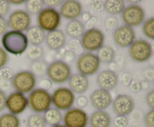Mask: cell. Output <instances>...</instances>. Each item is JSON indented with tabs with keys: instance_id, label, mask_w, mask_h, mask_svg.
I'll list each match as a JSON object with an SVG mask.
<instances>
[{
	"instance_id": "cell-41",
	"label": "cell",
	"mask_w": 154,
	"mask_h": 127,
	"mask_svg": "<svg viewBox=\"0 0 154 127\" xmlns=\"http://www.w3.org/2000/svg\"><path fill=\"white\" fill-rule=\"evenodd\" d=\"M52 82L48 78H41L40 81H39V88L43 90H46L48 91L49 89H51V87H52Z\"/></svg>"
},
{
	"instance_id": "cell-34",
	"label": "cell",
	"mask_w": 154,
	"mask_h": 127,
	"mask_svg": "<svg viewBox=\"0 0 154 127\" xmlns=\"http://www.w3.org/2000/svg\"><path fill=\"white\" fill-rule=\"evenodd\" d=\"M105 25L108 30H115L118 28L119 19L115 16H109L105 19Z\"/></svg>"
},
{
	"instance_id": "cell-36",
	"label": "cell",
	"mask_w": 154,
	"mask_h": 127,
	"mask_svg": "<svg viewBox=\"0 0 154 127\" xmlns=\"http://www.w3.org/2000/svg\"><path fill=\"white\" fill-rule=\"evenodd\" d=\"M113 124L115 127H127L129 120L126 116H116L113 120Z\"/></svg>"
},
{
	"instance_id": "cell-40",
	"label": "cell",
	"mask_w": 154,
	"mask_h": 127,
	"mask_svg": "<svg viewBox=\"0 0 154 127\" xmlns=\"http://www.w3.org/2000/svg\"><path fill=\"white\" fill-rule=\"evenodd\" d=\"M75 58H76V55H75L73 52H72V51L66 49L64 55H63V61H65L66 63H67L68 64H71V63L74 62Z\"/></svg>"
},
{
	"instance_id": "cell-5",
	"label": "cell",
	"mask_w": 154,
	"mask_h": 127,
	"mask_svg": "<svg viewBox=\"0 0 154 127\" xmlns=\"http://www.w3.org/2000/svg\"><path fill=\"white\" fill-rule=\"evenodd\" d=\"M36 83V77L29 70H22L17 73L11 82L15 91L23 94L32 92L35 88Z\"/></svg>"
},
{
	"instance_id": "cell-6",
	"label": "cell",
	"mask_w": 154,
	"mask_h": 127,
	"mask_svg": "<svg viewBox=\"0 0 154 127\" xmlns=\"http://www.w3.org/2000/svg\"><path fill=\"white\" fill-rule=\"evenodd\" d=\"M77 69L81 74L90 76L96 74L101 67L97 55L93 52H83L77 60Z\"/></svg>"
},
{
	"instance_id": "cell-30",
	"label": "cell",
	"mask_w": 154,
	"mask_h": 127,
	"mask_svg": "<svg viewBox=\"0 0 154 127\" xmlns=\"http://www.w3.org/2000/svg\"><path fill=\"white\" fill-rule=\"evenodd\" d=\"M26 56L32 61L42 59L45 51L41 46H29L26 49Z\"/></svg>"
},
{
	"instance_id": "cell-44",
	"label": "cell",
	"mask_w": 154,
	"mask_h": 127,
	"mask_svg": "<svg viewBox=\"0 0 154 127\" xmlns=\"http://www.w3.org/2000/svg\"><path fill=\"white\" fill-rule=\"evenodd\" d=\"M97 22H98L97 16H92L91 18H90L87 22H85V24H84V28H87V30L92 29V28H95L96 25L97 24Z\"/></svg>"
},
{
	"instance_id": "cell-19",
	"label": "cell",
	"mask_w": 154,
	"mask_h": 127,
	"mask_svg": "<svg viewBox=\"0 0 154 127\" xmlns=\"http://www.w3.org/2000/svg\"><path fill=\"white\" fill-rule=\"evenodd\" d=\"M45 42L48 47L51 51H59L63 49L66 45V35L62 30L57 29L48 32L45 37Z\"/></svg>"
},
{
	"instance_id": "cell-54",
	"label": "cell",
	"mask_w": 154,
	"mask_h": 127,
	"mask_svg": "<svg viewBox=\"0 0 154 127\" xmlns=\"http://www.w3.org/2000/svg\"><path fill=\"white\" fill-rule=\"evenodd\" d=\"M81 17H82V20L84 21V22H87V21H88L90 18H91L92 15L90 12L86 11V12H84V13H81Z\"/></svg>"
},
{
	"instance_id": "cell-10",
	"label": "cell",
	"mask_w": 154,
	"mask_h": 127,
	"mask_svg": "<svg viewBox=\"0 0 154 127\" xmlns=\"http://www.w3.org/2000/svg\"><path fill=\"white\" fill-rule=\"evenodd\" d=\"M121 18L125 25L136 27L142 24L145 19V11L139 4H132L125 7L121 13Z\"/></svg>"
},
{
	"instance_id": "cell-11",
	"label": "cell",
	"mask_w": 154,
	"mask_h": 127,
	"mask_svg": "<svg viewBox=\"0 0 154 127\" xmlns=\"http://www.w3.org/2000/svg\"><path fill=\"white\" fill-rule=\"evenodd\" d=\"M7 22L8 27L13 31L23 32L26 31L30 27L32 19L30 14L25 10L17 9L10 13Z\"/></svg>"
},
{
	"instance_id": "cell-15",
	"label": "cell",
	"mask_w": 154,
	"mask_h": 127,
	"mask_svg": "<svg viewBox=\"0 0 154 127\" xmlns=\"http://www.w3.org/2000/svg\"><path fill=\"white\" fill-rule=\"evenodd\" d=\"M28 107V99L25 94L17 91L11 93L6 100V108L9 113L17 115L22 114Z\"/></svg>"
},
{
	"instance_id": "cell-48",
	"label": "cell",
	"mask_w": 154,
	"mask_h": 127,
	"mask_svg": "<svg viewBox=\"0 0 154 127\" xmlns=\"http://www.w3.org/2000/svg\"><path fill=\"white\" fill-rule=\"evenodd\" d=\"M91 7L96 12H100L104 10V1H94L92 2Z\"/></svg>"
},
{
	"instance_id": "cell-20",
	"label": "cell",
	"mask_w": 154,
	"mask_h": 127,
	"mask_svg": "<svg viewBox=\"0 0 154 127\" xmlns=\"http://www.w3.org/2000/svg\"><path fill=\"white\" fill-rule=\"evenodd\" d=\"M68 82L69 89L74 94H78L79 95H83V94L87 91L90 87L88 77L79 73L72 75Z\"/></svg>"
},
{
	"instance_id": "cell-28",
	"label": "cell",
	"mask_w": 154,
	"mask_h": 127,
	"mask_svg": "<svg viewBox=\"0 0 154 127\" xmlns=\"http://www.w3.org/2000/svg\"><path fill=\"white\" fill-rule=\"evenodd\" d=\"M48 66V63L45 60L40 59L32 61L30 66V71L35 75V77L38 76L39 78H43L46 76Z\"/></svg>"
},
{
	"instance_id": "cell-1",
	"label": "cell",
	"mask_w": 154,
	"mask_h": 127,
	"mask_svg": "<svg viewBox=\"0 0 154 127\" xmlns=\"http://www.w3.org/2000/svg\"><path fill=\"white\" fill-rule=\"evenodd\" d=\"M3 49L14 55H20L26 51L29 42L26 34L17 31H6L2 37Z\"/></svg>"
},
{
	"instance_id": "cell-21",
	"label": "cell",
	"mask_w": 154,
	"mask_h": 127,
	"mask_svg": "<svg viewBox=\"0 0 154 127\" xmlns=\"http://www.w3.org/2000/svg\"><path fill=\"white\" fill-rule=\"evenodd\" d=\"M90 127H110L111 124V117L105 111L96 110L93 112L89 118Z\"/></svg>"
},
{
	"instance_id": "cell-42",
	"label": "cell",
	"mask_w": 154,
	"mask_h": 127,
	"mask_svg": "<svg viewBox=\"0 0 154 127\" xmlns=\"http://www.w3.org/2000/svg\"><path fill=\"white\" fill-rule=\"evenodd\" d=\"M89 100L86 96L80 95L79 97H77L76 99V104L79 108H84L88 105Z\"/></svg>"
},
{
	"instance_id": "cell-52",
	"label": "cell",
	"mask_w": 154,
	"mask_h": 127,
	"mask_svg": "<svg viewBox=\"0 0 154 127\" xmlns=\"http://www.w3.org/2000/svg\"><path fill=\"white\" fill-rule=\"evenodd\" d=\"M11 84L9 82V81H5V80H2L0 79V88H1V91H8V90L10 89Z\"/></svg>"
},
{
	"instance_id": "cell-17",
	"label": "cell",
	"mask_w": 154,
	"mask_h": 127,
	"mask_svg": "<svg viewBox=\"0 0 154 127\" xmlns=\"http://www.w3.org/2000/svg\"><path fill=\"white\" fill-rule=\"evenodd\" d=\"M82 4L78 1L75 0H68L63 1L60 6V16L69 20L78 19L83 13Z\"/></svg>"
},
{
	"instance_id": "cell-29",
	"label": "cell",
	"mask_w": 154,
	"mask_h": 127,
	"mask_svg": "<svg viewBox=\"0 0 154 127\" xmlns=\"http://www.w3.org/2000/svg\"><path fill=\"white\" fill-rule=\"evenodd\" d=\"M26 11L29 14H38L44 8L45 3L43 0H28L25 1Z\"/></svg>"
},
{
	"instance_id": "cell-51",
	"label": "cell",
	"mask_w": 154,
	"mask_h": 127,
	"mask_svg": "<svg viewBox=\"0 0 154 127\" xmlns=\"http://www.w3.org/2000/svg\"><path fill=\"white\" fill-rule=\"evenodd\" d=\"M144 76H145L146 80L148 82H153L154 79V73L153 69H147L144 72Z\"/></svg>"
},
{
	"instance_id": "cell-7",
	"label": "cell",
	"mask_w": 154,
	"mask_h": 127,
	"mask_svg": "<svg viewBox=\"0 0 154 127\" xmlns=\"http://www.w3.org/2000/svg\"><path fill=\"white\" fill-rule=\"evenodd\" d=\"M129 55L135 62L149 61L153 55V47L148 40L140 38L135 40L129 47Z\"/></svg>"
},
{
	"instance_id": "cell-39",
	"label": "cell",
	"mask_w": 154,
	"mask_h": 127,
	"mask_svg": "<svg viewBox=\"0 0 154 127\" xmlns=\"http://www.w3.org/2000/svg\"><path fill=\"white\" fill-rule=\"evenodd\" d=\"M8 61V52L0 46V69L3 68L6 66Z\"/></svg>"
},
{
	"instance_id": "cell-3",
	"label": "cell",
	"mask_w": 154,
	"mask_h": 127,
	"mask_svg": "<svg viewBox=\"0 0 154 127\" xmlns=\"http://www.w3.org/2000/svg\"><path fill=\"white\" fill-rule=\"evenodd\" d=\"M46 75L52 83L64 84L72 76V68L63 60H56L48 66Z\"/></svg>"
},
{
	"instance_id": "cell-25",
	"label": "cell",
	"mask_w": 154,
	"mask_h": 127,
	"mask_svg": "<svg viewBox=\"0 0 154 127\" xmlns=\"http://www.w3.org/2000/svg\"><path fill=\"white\" fill-rule=\"evenodd\" d=\"M125 8V1L123 0H107L104 1V10L111 16L122 13Z\"/></svg>"
},
{
	"instance_id": "cell-18",
	"label": "cell",
	"mask_w": 154,
	"mask_h": 127,
	"mask_svg": "<svg viewBox=\"0 0 154 127\" xmlns=\"http://www.w3.org/2000/svg\"><path fill=\"white\" fill-rule=\"evenodd\" d=\"M119 82V76L115 72L105 70L100 72L96 78V83L99 89L110 91L116 88Z\"/></svg>"
},
{
	"instance_id": "cell-13",
	"label": "cell",
	"mask_w": 154,
	"mask_h": 127,
	"mask_svg": "<svg viewBox=\"0 0 154 127\" xmlns=\"http://www.w3.org/2000/svg\"><path fill=\"white\" fill-rule=\"evenodd\" d=\"M136 34L133 28L123 25L118 26L113 33V39L117 46L120 48L129 47L135 40Z\"/></svg>"
},
{
	"instance_id": "cell-45",
	"label": "cell",
	"mask_w": 154,
	"mask_h": 127,
	"mask_svg": "<svg viewBox=\"0 0 154 127\" xmlns=\"http://www.w3.org/2000/svg\"><path fill=\"white\" fill-rule=\"evenodd\" d=\"M8 25L5 17L0 16V36H2L7 31Z\"/></svg>"
},
{
	"instance_id": "cell-43",
	"label": "cell",
	"mask_w": 154,
	"mask_h": 127,
	"mask_svg": "<svg viewBox=\"0 0 154 127\" xmlns=\"http://www.w3.org/2000/svg\"><path fill=\"white\" fill-rule=\"evenodd\" d=\"M132 73H129V72H126L123 73V77H122V84L124 85L125 87H129L130 84L132 82Z\"/></svg>"
},
{
	"instance_id": "cell-50",
	"label": "cell",
	"mask_w": 154,
	"mask_h": 127,
	"mask_svg": "<svg viewBox=\"0 0 154 127\" xmlns=\"http://www.w3.org/2000/svg\"><path fill=\"white\" fill-rule=\"evenodd\" d=\"M131 91L132 93H138L141 91V83L138 81H132V83L129 85Z\"/></svg>"
},
{
	"instance_id": "cell-2",
	"label": "cell",
	"mask_w": 154,
	"mask_h": 127,
	"mask_svg": "<svg viewBox=\"0 0 154 127\" xmlns=\"http://www.w3.org/2000/svg\"><path fill=\"white\" fill-rule=\"evenodd\" d=\"M28 106L35 113H45L52 105L50 92L46 90L36 88L30 92L28 97Z\"/></svg>"
},
{
	"instance_id": "cell-9",
	"label": "cell",
	"mask_w": 154,
	"mask_h": 127,
	"mask_svg": "<svg viewBox=\"0 0 154 127\" xmlns=\"http://www.w3.org/2000/svg\"><path fill=\"white\" fill-rule=\"evenodd\" d=\"M52 104L60 111H67L72 108L75 102V95L67 87H60L51 95Z\"/></svg>"
},
{
	"instance_id": "cell-26",
	"label": "cell",
	"mask_w": 154,
	"mask_h": 127,
	"mask_svg": "<svg viewBox=\"0 0 154 127\" xmlns=\"http://www.w3.org/2000/svg\"><path fill=\"white\" fill-rule=\"evenodd\" d=\"M97 56L101 63L109 64L115 58V50L109 45H103L98 50Z\"/></svg>"
},
{
	"instance_id": "cell-14",
	"label": "cell",
	"mask_w": 154,
	"mask_h": 127,
	"mask_svg": "<svg viewBox=\"0 0 154 127\" xmlns=\"http://www.w3.org/2000/svg\"><path fill=\"white\" fill-rule=\"evenodd\" d=\"M113 111L117 116H127L135 108V101L130 95L119 94L112 102Z\"/></svg>"
},
{
	"instance_id": "cell-47",
	"label": "cell",
	"mask_w": 154,
	"mask_h": 127,
	"mask_svg": "<svg viewBox=\"0 0 154 127\" xmlns=\"http://www.w3.org/2000/svg\"><path fill=\"white\" fill-rule=\"evenodd\" d=\"M63 1H60V0H46L44 1L45 5H47V7H51V8H55L56 7L58 6H61L63 4Z\"/></svg>"
},
{
	"instance_id": "cell-4",
	"label": "cell",
	"mask_w": 154,
	"mask_h": 127,
	"mask_svg": "<svg viewBox=\"0 0 154 127\" xmlns=\"http://www.w3.org/2000/svg\"><path fill=\"white\" fill-rule=\"evenodd\" d=\"M38 26L43 31L51 32L58 29L61 23V16L56 8L44 7L37 16Z\"/></svg>"
},
{
	"instance_id": "cell-27",
	"label": "cell",
	"mask_w": 154,
	"mask_h": 127,
	"mask_svg": "<svg viewBox=\"0 0 154 127\" xmlns=\"http://www.w3.org/2000/svg\"><path fill=\"white\" fill-rule=\"evenodd\" d=\"M20 120L17 115L5 113L0 116V127H20Z\"/></svg>"
},
{
	"instance_id": "cell-22",
	"label": "cell",
	"mask_w": 154,
	"mask_h": 127,
	"mask_svg": "<svg viewBox=\"0 0 154 127\" xmlns=\"http://www.w3.org/2000/svg\"><path fill=\"white\" fill-rule=\"evenodd\" d=\"M29 43L32 46H40L45 40L46 34L38 25L30 26L26 34Z\"/></svg>"
},
{
	"instance_id": "cell-55",
	"label": "cell",
	"mask_w": 154,
	"mask_h": 127,
	"mask_svg": "<svg viewBox=\"0 0 154 127\" xmlns=\"http://www.w3.org/2000/svg\"><path fill=\"white\" fill-rule=\"evenodd\" d=\"M9 4H12L14 5H21L23 3H25V1L23 0H20V1H8Z\"/></svg>"
},
{
	"instance_id": "cell-8",
	"label": "cell",
	"mask_w": 154,
	"mask_h": 127,
	"mask_svg": "<svg viewBox=\"0 0 154 127\" xmlns=\"http://www.w3.org/2000/svg\"><path fill=\"white\" fill-rule=\"evenodd\" d=\"M83 49L88 52L98 51L104 45L105 34L102 30L93 28L84 31L81 40Z\"/></svg>"
},
{
	"instance_id": "cell-53",
	"label": "cell",
	"mask_w": 154,
	"mask_h": 127,
	"mask_svg": "<svg viewBox=\"0 0 154 127\" xmlns=\"http://www.w3.org/2000/svg\"><path fill=\"white\" fill-rule=\"evenodd\" d=\"M141 83V88L142 91H147L150 88V82L147 80H144L143 82H140Z\"/></svg>"
},
{
	"instance_id": "cell-23",
	"label": "cell",
	"mask_w": 154,
	"mask_h": 127,
	"mask_svg": "<svg viewBox=\"0 0 154 127\" xmlns=\"http://www.w3.org/2000/svg\"><path fill=\"white\" fill-rule=\"evenodd\" d=\"M85 31L84 24L79 19L70 20L66 26V34L72 39H78Z\"/></svg>"
},
{
	"instance_id": "cell-35",
	"label": "cell",
	"mask_w": 154,
	"mask_h": 127,
	"mask_svg": "<svg viewBox=\"0 0 154 127\" xmlns=\"http://www.w3.org/2000/svg\"><path fill=\"white\" fill-rule=\"evenodd\" d=\"M14 76V70L11 67H5L0 69V79L5 81H11Z\"/></svg>"
},
{
	"instance_id": "cell-16",
	"label": "cell",
	"mask_w": 154,
	"mask_h": 127,
	"mask_svg": "<svg viewBox=\"0 0 154 127\" xmlns=\"http://www.w3.org/2000/svg\"><path fill=\"white\" fill-rule=\"evenodd\" d=\"M90 101L92 106L96 110L105 111L111 105L113 98L109 91L99 88L92 93Z\"/></svg>"
},
{
	"instance_id": "cell-56",
	"label": "cell",
	"mask_w": 154,
	"mask_h": 127,
	"mask_svg": "<svg viewBox=\"0 0 154 127\" xmlns=\"http://www.w3.org/2000/svg\"><path fill=\"white\" fill-rule=\"evenodd\" d=\"M51 127H66V126L65 125H63V124H58V125L53 126Z\"/></svg>"
},
{
	"instance_id": "cell-46",
	"label": "cell",
	"mask_w": 154,
	"mask_h": 127,
	"mask_svg": "<svg viewBox=\"0 0 154 127\" xmlns=\"http://www.w3.org/2000/svg\"><path fill=\"white\" fill-rule=\"evenodd\" d=\"M146 102L151 109L154 108V91L152 90L146 96Z\"/></svg>"
},
{
	"instance_id": "cell-32",
	"label": "cell",
	"mask_w": 154,
	"mask_h": 127,
	"mask_svg": "<svg viewBox=\"0 0 154 127\" xmlns=\"http://www.w3.org/2000/svg\"><path fill=\"white\" fill-rule=\"evenodd\" d=\"M142 31L143 34L150 40L154 39V17L148 18L144 21L142 26Z\"/></svg>"
},
{
	"instance_id": "cell-12",
	"label": "cell",
	"mask_w": 154,
	"mask_h": 127,
	"mask_svg": "<svg viewBox=\"0 0 154 127\" xmlns=\"http://www.w3.org/2000/svg\"><path fill=\"white\" fill-rule=\"evenodd\" d=\"M63 125L66 127H87L89 117L85 111L79 108H72L63 117Z\"/></svg>"
},
{
	"instance_id": "cell-24",
	"label": "cell",
	"mask_w": 154,
	"mask_h": 127,
	"mask_svg": "<svg viewBox=\"0 0 154 127\" xmlns=\"http://www.w3.org/2000/svg\"><path fill=\"white\" fill-rule=\"evenodd\" d=\"M43 117L47 125L48 124L53 126L60 124V123L63 121V116L60 110L55 108H50L45 112Z\"/></svg>"
},
{
	"instance_id": "cell-31",
	"label": "cell",
	"mask_w": 154,
	"mask_h": 127,
	"mask_svg": "<svg viewBox=\"0 0 154 127\" xmlns=\"http://www.w3.org/2000/svg\"><path fill=\"white\" fill-rule=\"evenodd\" d=\"M27 127H46L47 123L41 114L34 113L30 115L26 121Z\"/></svg>"
},
{
	"instance_id": "cell-49",
	"label": "cell",
	"mask_w": 154,
	"mask_h": 127,
	"mask_svg": "<svg viewBox=\"0 0 154 127\" xmlns=\"http://www.w3.org/2000/svg\"><path fill=\"white\" fill-rule=\"evenodd\" d=\"M6 100H7V96L5 92L0 90V112L3 111L5 109Z\"/></svg>"
},
{
	"instance_id": "cell-38",
	"label": "cell",
	"mask_w": 154,
	"mask_h": 127,
	"mask_svg": "<svg viewBox=\"0 0 154 127\" xmlns=\"http://www.w3.org/2000/svg\"><path fill=\"white\" fill-rule=\"evenodd\" d=\"M144 124L146 127H154V110L149 111L144 117Z\"/></svg>"
},
{
	"instance_id": "cell-37",
	"label": "cell",
	"mask_w": 154,
	"mask_h": 127,
	"mask_svg": "<svg viewBox=\"0 0 154 127\" xmlns=\"http://www.w3.org/2000/svg\"><path fill=\"white\" fill-rule=\"evenodd\" d=\"M11 10V4L8 1L0 0V16L5 17L9 13Z\"/></svg>"
},
{
	"instance_id": "cell-33",
	"label": "cell",
	"mask_w": 154,
	"mask_h": 127,
	"mask_svg": "<svg viewBox=\"0 0 154 127\" xmlns=\"http://www.w3.org/2000/svg\"><path fill=\"white\" fill-rule=\"evenodd\" d=\"M68 50L73 52L75 55H81L83 53L82 45L79 39H72L67 44Z\"/></svg>"
}]
</instances>
